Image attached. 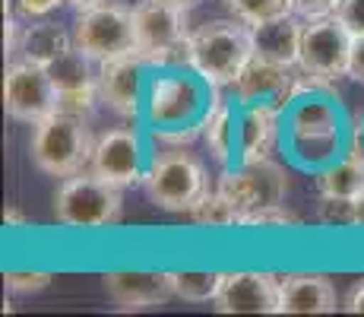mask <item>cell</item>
<instances>
[{"label":"cell","instance_id":"16","mask_svg":"<svg viewBox=\"0 0 364 317\" xmlns=\"http://www.w3.org/2000/svg\"><path fill=\"white\" fill-rule=\"evenodd\" d=\"M102 283H105V292L111 295V301L121 311H146V308L165 305L174 295L171 273L124 270V273H105Z\"/></svg>","mask_w":364,"mask_h":317},{"label":"cell","instance_id":"20","mask_svg":"<svg viewBox=\"0 0 364 317\" xmlns=\"http://www.w3.org/2000/svg\"><path fill=\"white\" fill-rule=\"evenodd\" d=\"M70 48H73V32H67L58 23L23 26V35H19V58L38 63V67H51Z\"/></svg>","mask_w":364,"mask_h":317},{"label":"cell","instance_id":"7","mask_svg":"<svg viewBox=\"0 0 364 317\" xmlns=\"http://www.w3.org/2000/svg\"><path fill=\"white\" fill-rule=\"evenodd\" d=\"M73 45L82 48L89 58L111 61L136 51V32H133V10L121 4L99 0L92 6H82L73 23Z\"/></svg>","mask_w":364,"mask_h":317},{"label":"cell","instance_id":"4","mask_svg":"<svg viewBox=\"0 0 364 317\" xmlns=\"http://www.w3.org/2000/svg\"><path fill=\"white\" fill-rule=\"evenodd\" d=\"M146 194L159 209L191 213L209 194V178L203 162L187 150H168L152 159L146 172Z\"/></svg>","mask_w":364,"mask_h":317},{"label":"cell","instance_id":"28","mask_svg":"<svg viewBox=\"0 0 364 317\" xmlns=\"http://www.w3.org/2000/svg\"><path fill=\"white\" fill-rule=\"evenodd\" d=\"M333 13L348 26L352 35H364V0H336Z\"/></svg>","mask_w":364,"mask_h":317},{"label":"cell","instance_id":"34","mask_svg":"<svg viewBox=\"0 0 364 317\" xmlns=\"http://www.w3.org/2000/svg\"><path fill=\"white\" fill-rule=\"evenodd\" d=\"M352 203H355V225H364V190L355 197Z\"/></svg>","mask_w":364,"mask_h":317},{"label":"cell","instance_id":"11","mask_svg":"<svg viewBox=\"0 0 364 317\" xmlns=\"http://www.w3.org/2000/svg\"><path fill=\"white\" fill-rule=\"evenodd\" d=\"M89 172L117 187H130L146 181V159H143L139 133L133 127H114V130L102 133L92 146Z\"/></svg>","mask_w":364,"mask_h":317},{"label":"cell","instance_id":"31","mask_svg":"<svg viewBox=\"0 0 364 317\" xmlns=\"http://www.w3.org/2000/svg\"><path fill=\"white\" fill-rule=\"evenodd\" d=\"M60 4H64V0H16L19 13H23L26 19H41V16H48V13L58 10Z\"/></svg>","mask_w":364,"mask_h":317},{"label":"cell","instance_id":"36","mask_svg":"<svg viewBox=\"0 0 364 317\" xmlns=\"http://www.w3.org/2000/svg\"><path fill=\"white\" fill-rule=\"evenodd\" d=\"M67 6H76V10H82V6H92V4H99V0H64Z\"/></svg>","mask_w":364,"mask_h":317},{"label":"cell","instance_id":"10","mask_svg":"<svg viewBox=\"0 0 364 317\" xmlns=\"http://www.w3.org/2000/svg\"><path fill=\"white\" fill-rule=\"evenodd\" d=\"M219 190L235 203L237 213L247 216V213H257V209L282 207L285 194H289V181H285L282 165L272 162L269 156V159L241 162L237 172H225L219 181Z\"/></svg>","mask_w":364,"mask_h":317},{"label":"cell","instance_id":"8","mask_svg":"<svg viewBox=\"0 0 364 317\" xmlns=\"http://www.w3.org/2000/svg\"><path fill=\"white\" fill-rule=\"evenodd\" d=\"M352 41L355 35L342 23L336 13L317 19H304V32H301V58L298 67L311 80H339L348 76V58H352Z\"/></svg>","mask_w":364,"mask_h":317},{"label":"cell","instance_id":"14","mask_svg":"<svg viewBox=\"0 0 364 317\" xmlns=\"http://www.w3.org/2000/svg\"><path fill=\"white\" fill-rule=\"evenodd\" d=\"M143 54H124V58H111L99 63V98L111 111L124 118H133L143 102Z\"/></svg>","mask_w":364,"mask_h":317},{"label":"cell","instance_id":"9","mask_svg":"<svg viewBox=\"0 0 364 317\" xmlns=\"http://www.w3.org/2000/svg\"><path fill=\"white\" fill-rule=\"evenodd\" d=\"M4 105L13 121L35 127L60 108V93L54 86L48 67H38V63L29 61H13L6 67L4 80Z\"/></svg>","mask_w":364,"mask_h":317},{"label":"cell","instance_id":"12","mask_svg":"<svg viewBox=\"0 0 364 317\" xmlns=\"http://www.w3.org/2000/svg\"><path fill=\"white\" fill-rule=\"evenodd\" d=\"M48 73L60 93V111H73L82 118L92 111L99 98V61L73 45L48 67Z\"/></svg>","mask_w":364,"mask_h":317},{"label":"cell","instance_id":"21","mask_svg":"<svg viewBox=\"0 0 364 317\" xmlns=\"http://www.w3.org/2000/svg\"><path fill=\"white\" fill-rule=\"evenodd\" d=\"M203 137H206V146L219 162H228L237 152V121L232 102L225 95H213V105H209V115L203 121Z\"/></svg>","mask_w":364,"mask_h":317},{"label":"cell","instance_id":"15","mask_svg":"<svg viewBox=\"0 0 364 317\" xmlns=\"http://www.w3.org/2000/svg\"><path fill=\"white\" fill-rule=\"evenodd\" d=\"M291 95H295L291 67L263 61L257 54L235 80V98L241 105H276V108H285V102H291Z\"/></svg>","mask_w":364,"mask_h":317},{"label":"cell","instance_id":"33","mask_svg":"<svg viewBox=\"0 0 364 317\" xmlns=\"http://www.w3.org/2000/svg\"><path fill=\"white\" fill-rule=\"evenodd\" d=\"M346 311H352V314H364V283H361V286L352 292V298H348Z\"/></svg>","mask_w":364,"mask_h":317},{"label":"cell","instance_id":"19","mask_svg":"<svg viewBox=\"0 0 364 317\" xmlns=\"http://www.w3.org/2000/svg\"><path fill=\"white\" fill-rule=\"evenodd\" d=\"M279 111L276 105H241L237 115V159L254 162L269 159L279 143Z\"/></svg>","mask_w":364,"mask_h":317},{"label":"cell","instance_id":"1","mask_svg":"<svg viewBox=\"0 0 364 317\" xmlns=\"http://www.w3.org/2000/svg\"><path fill=\"white\" fill-rule=\"evenodd\" d=\"M254 61V32L244 19H213L191 35L187 63L206 86H235L241 70Z\"/></svg>","mask_w":364,"mask_h":317},{"label":"cell","instance_id":"26","mask_svg":"<svg viewBox=\"0 0 364 317\" xmlns=\"http://www.w3.org/2000/svg\"><path fill=\"white\" fill-rule=\"evenodd\" d=\"M4 283L13 295H32L51 286V273H6Z\"/></svg>","mask_w":364,"mask_h":317},{"label":"cell","instance_id":"5","mask_svg":"<svg viewBox=\"0 0 364 317\" xmlns=\"http://www.w3.org/2000/svg\"><path fill=\"white\" fill-rule=\"evenodd\" d=\"M117 185H108L99 175H73L54 197V219L70 229H102L121 219L124 200Z\"/></svg>","mask_w":364,"mask_h":317},{"label":"cell","instance_id":"27","mask_svg":"<svg viewBox=\"0 0 364 317\" xmlns=\"http://www.w3.org/2000/svg\"><path fill=\"white\" fill-rule=\"evenodd\" d=\"M320 219L336 225H355V203L346 197H323L320 203Z\"/></svg>","mask_w":364,"mask_h":317},{"label":"cell","instance_id":"6","mask_svg":"<svg viewBox=\"0 0 364 317\" xmlns=\"http://www.w3.org/2000/svg\"><path fill=\"white\" fill-rule=\"evenodd\" d=\"M133 32H136V54H143L149 63H187L193 35L187 26V10L165 0H143L133 6Z\"/></svg>","mask_w":364,"mask_h":317},{"label":"cell","instance_id":"2","mask_svg":"<svg viewBox=\"0 0 364 317\" xmlns=\"http://www.w3.org/2000/svg\"><path fill=\"white\" fill-rule=\"evenodd\" d=\"M92 137L82 115L73 111H54L32 130V159L45 175L54 178H73L92 159Z\"/></svg>","mask_w":364,"mask_h":317},{"label":"cell","instance_id":"13","mask_svg":"<svg viewBox=\"0 0 364 317\" xmlns=\"http://www.w3.org/2000/svg\"><path fill=\"white\" fill-rule=\"evenodd\" d=\"M213 308L219 314H279V276L225 273Z\"/></svg>","mask_w":364,"mask_h":317},{"label":"cell","instance_id":"25","mask_svg":"<svg viewBox=\"0 0 364 317\" xmlns=\"http://www.w3.org/2000/svg\"><path fill=\"white\" fill-rule=\"evenodd\" d=\"M225 4L237 19H244L250 26L291 13V0H225Z\"/></svg>","mask_w":364,"mask_h":317},{"label":"cell","instance_id":"35","mask_svg":"<svg viewBox=\"0 0 364 317\" xmlns=\"http://www.w3.org/2000/svg\"><path fill=\"white\" fill-rule=\"evenodd\" d=\"M165 4H174V6H181V10H191V6H197L200 0H165Z\"/></svg>","mask_w":364,"mask_h":317},{"label":"cell","instance_id":"29","mask_svg":"<svg viewBox=\"0 0 364 317\" xmlns=\"http://www.w3.org/2000/svg\"><path fill=\"white\" fill-rule=\"evenodd\" d=\"M291 216L285 213L282 207H272V209H257V213H247L237 219V225H250V229H266V225H289Z\"/></svg>","mask_w":364,"mask_h":317},{"label":"cell","instance_id":"23","mask_svg":"<svg viewBox=\"0 0 364 317\" xmlns=\"http://www.w3.org/2000/svg\"><path fill=\"white\" fill-rule=\"evenodd\" d=\"M174 276V295L184 301H215L222 283H225V273H171Z\"/></svg>","mask_w":364,"mask_h":317},{"label":"cell","instance_id":"17","mask_svg":"<svg viewBox=\"0 0 364 317\" xmlns=\"http://www.w3.org/2000/svg\"><path fill=\"white\" fill-rule=\"evenodd\" d=\"M336 289L317 273H291L279 279V314H333Z\"/></svg>","mask_w":364,"mask_h":317},{"label":"cell","instance_id":"18","mask_svg":"<svg viewBox=\"0 0 364 317\" xmlns=\"http://www.w3.org/2000/svg\"><path fill=\"white\" fill-rule=\"evenodd\" d=\"M250 32H254L257 58L272 61V63H285V67H298L301 32H304V19H301L298 13H285V16L254 23Z\"/></svg>","mask_w":364,"mask_h":317},{"label":"cell","instance_id":"22","mask_svg":"<svg viewBox=\"0 0 364 317\" xmlns=\"http://www.w3.org/2000/svg\"><path fill=\"white\" fill-rule=\"evenodd\" d=\"M320 190H323V197H346V200H355L364 190V156L361 152H352V156L342 159L339 165L326 168V172L320 175Z\"/></svg>","mask_w":364,"mask_h":317},{"label":"cell","instance_id":"24","mask_svg":"<svg viewBox=\"0 0 364 317\" xmlns=\"http://www.w3.org/2000/svg\"><path fill=\"white\" fill-rule=\"evenodd\" d=\"M187 216H191L193 222H200V225H237V216L241 213H237L235 203L228 200L219 187H215L213 194L203 197V200Z\"/></svg>","mask_w":364,"mask_h":317},{"label":"cell","instance_id":"30","mask_svg":"<svg viewBox=\"0 0 364 317\" xmlns=\"http://www.w3.org/2000/svg\"><path fill=\"white\" fill-rule=\"evenodd\" d=\"M333 10H336V0H291V13H298L301 19L330 16Z\"/></svg>","mask_w":364,"mask_h":317},{"label":"cell","instance_id":"32","mask_svg":"<svg viewBox=\"0 0 364 317\" xmlns=\"http://www.w3.org/2000/svg\"><path fill=\"white\" fill-rule=\"evenodd\" d=\"M348 76L364 86V35H355L352 41V58H348Z\"/></svg>","mask_w":364,"mask_h":317},{"label":"cell","instance_id":"3","mask_svg":"<svg viewBox=\"0 0 364 317\" xmlns=\"http://www.w3.org/2000/svg\"><path fill=\"white\" fill-rule=\"evenodd\" d=\"M209 105L193 76L165 73L152 80L149 98H146V115L156 124V130H162V140H191L197 127H203V121H206Z\"/></svg>","mask_w":364,"mask_h":317}]
</instances>
